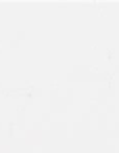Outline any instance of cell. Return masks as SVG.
I'll list each match as a JSON object with an SVG mask.
<instances>
[]
</instances>
